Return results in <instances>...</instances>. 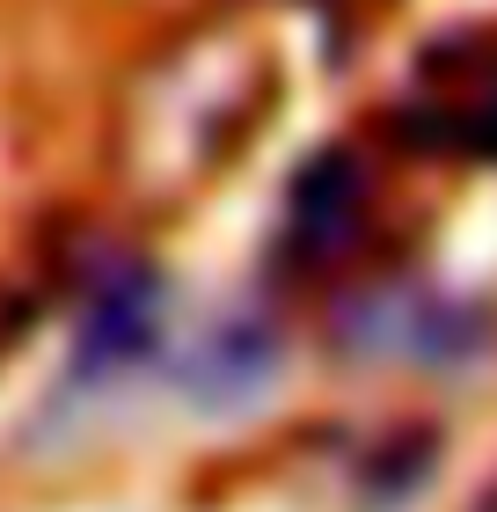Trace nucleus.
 Returning a JSON list of instances; mask_svg holds the SVG:
<instances>
[{"label":"nucleus","instance_id":"4","mask_svg":"<svg viewBox=\"0 0 497 512\" xmlns=\"http://www.w3.org/2000/svg\"><path fill=\"white\" fill-rule=\"evenodd\" d=\"M359 205H366V183H359V161H351V154L307 161L300 183H293V242H300L307 264L351 242V227H359Z\"/></svg>","mask_w":497,"mask_h":512},{"label":"nucleus","instance_id":"2","mask_svg":"<svg viewBox=\"0 0 497 512\" xmlns=\"http://www.w3.org/2000/svg\"><path fill=\"white\" fill-rule=\"evenodd\" d=\"M161 344V278L154 271H125L96 293V308L81 322L74 344V381H117L125 366H139Z\"/></svg>","mask_w":497,"mask_h":512},{"label":"nucleus","instance_id":"3","mask_svg":"<svg viewBox=\"0 0 497 512\" xmlns=\"http://www.w3.org/2000/svg\"><path fill=\"white\" fill-rule=\"evenodd\" d=\"M278 374V337L264 322H227L212 330L191 359H183V388L198 395L205 410H234L249 395H264V381Z\"/></svg>","mask_w":497,"mask_h":512},{"label":"nucleus","instance_id":"1","mask_svg":"<svg viewBox=\"0 0 497 512\" xmlns=\"http://www.w3.org/2000/svg\"><path fill=\"white\" fill-rule=\"evenodd\" d=\"M373 352H410L417 366H461L490 344V315L483 308H454V300H395L381 293L373 308H359L344 322Z\"/></svg>","mask_w":497,"mask_h":512}]
</instances>
